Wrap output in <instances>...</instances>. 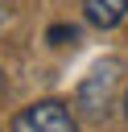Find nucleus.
Here are the masks:
<instances>
[{
    "label": "nucleus",
    "mask_w": 128,
    "mask_h": 132,
    "mask_svg": "<svg viewBox=\"0 0 128 132\" xmlns=\"http://www.w3.org/2000/svg\"><path fill=\"white\" fill-rule=\"evenodd\" d=\"M74 37H78L74 25H54V29H50V41H54V45H66V41H74Z\"/></svg>",
    "instance_id": "nucleus-4"
},
{
    "label": "nucleus",
    "mask_w": 128,
    "mask_h": 132,
    "mask_svg": "<svg viewBox=\"0 0 128 132\" xmlns=\"http://www.w3.org/2000/svg\"><path fill=\"white\" fill-rule=\"evenodd\" d=\"M8 21V0H0V25Z\"/></svg>",
    "instance_id": "nucleus-5"
},
{
    "label": "nucleus",
    "mask_w": 128,
    "mask_h": 132,
    "mask_svg": "<svg viewBox=\"0 0 128 132\" xmlns=\"http://www.w3.org/2000/svg\"><path fill=\"white\" fill-rule=\"evenodd\" d=\"M8 132H78V128H74V116L66 103L41 99V103H29L25 111H17Z\"/></svg>",
    "instance_id": "nucleus-1"
},
{
    "label": "nucleus",
    "mask_w": 128,
    "mask_h": 132,
    "mask_svg": "<svg viewBox=\"0 0 128 132\" xmlns=\"http://www.w3.org/2000/svg\"><path fill=\"white\" fill-rule=\"evenodd\" d=\"M124 116H128V95H124Z\"/></svg>",
    "instance_id": "nucleus-6"
},
{
    "label": "nucleus",
    "mask_w": 128,
    "mask_h": 132,
    "mask_svg": "<svg viewBox=\"0 0 128 132\" xmlns=\"http://www.w3.org/2000/svg\"><path fill=\"white\" fill-rule=\"evenodd\" d=\"M116 62H99L87 78H83V87H78V107L91 116V120H99V116H107V103H111V87H116Z\"/></svg>",
    "instance_id": "nucleus-2"
},
{
    "label": "nucleus",
    "mask_w": 128,
    "mask_h": 132,
    "mask_svg": "<svg viewBox=\"0 0 128 132\" xmlns=\"http://www.w3.org/2000/svg\"><path fill=\"white\" fill-rule=\"evenodd\" d=\"M83 12H87V21H91L95 29H111V25H120V21H124L128 0H87V4H83Z\"/></svg>",
    "instance_id": "nucleus-3"
},
{
    "label": "nucleus",
    "mask_w": 128,
    "mask_h": 132,
    "mask_svg": "<svg viewBox=\"0 0 128 132\" xmlns=\"http://www.w3.org/2000/svg\"><path fill=\"white\" fill-rule=\"evenodd\" d=\"M0 87H4V74H0Z\"/></svg>",
    "instance_id": "nucleus-7"
}]
</instances>
